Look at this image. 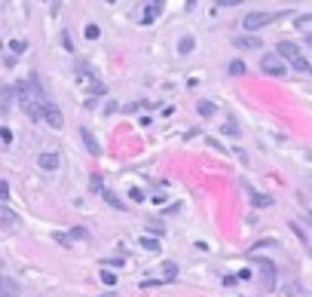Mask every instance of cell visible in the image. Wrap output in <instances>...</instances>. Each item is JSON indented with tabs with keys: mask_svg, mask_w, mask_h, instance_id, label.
Instances as JSON below:
<instances>
[{
	"mask_svg": "<svg viewBox=\"0 0 312 297\" xmlns=\"http://www.w3.org/2000/svg\"><path fill=\"white\" fill-rule=\"evenodd\" d=\"M15 95H18V104L25 107V113H28L31 120H40V117H43L46 95H43V89H40L37 77H31V80H21V83L15 86Z\"/></svg>",
	"mask_w": 312,
	"mask_h": 297,
	"instance_id": "obj_1",
	"label": "cell"
},
{
	"mask_svg": "<svg viewBox=\"0 0 312 297\" xmlns=\"http://www.w3.org/2000/svg\"><path fill=\"white\" fill-rule=\"evenodd\" d=\"M260 71L270 74V77H285L288 74V64L279 55H260Z\"/></svg>",
	"mask_w": 312,
	"mask_h": 297,
	"instance_id": "obj_2",
	"label": "cell"
},
{
	"mask_svg": "<svg viewBox=\"0 0 312 297\" xmlns=\"http://www.w3.org/2000/svg\"><path fill=\"white\" fill-rule=\"evenodd\" d=\"M273 18H276L273 12H248V15H245V21H242V28H245V31H260V28H263V25H270Z\"/></svg>",
	"mask_w": 312,
	"mask_h": 297,
	"instance_id": "obj_3",
	"label": "cell"
},
{
	"mask_svg": "<svg viewBox=\"0 0 312 297\" xmlns=\"http://www.w3.org/2000/svg\"><path fill=\"white\" fill-rule=\"evenodd\" d=\"M43 120H46V126H49V129H61V126H64V117H61L58 104H52V101H46V104H43Z\"/></svg>",
	"mask_w": 312,
	"mask_h": 297,
	"instance_id": "obj_4",
	"label": "cell"
},
{
	"mask_svg": "<svg viewBox=\"0 0 312 297\" xmlns=\"http://www.w3.org/2000/svg\"><path fill=\"white\" fill-rule=\"evenodd\" d=\"M233 46L245 49V52H257V49H263V40L254 37V34H242V37H233Z\"/></svg>",
	"mask_w": 312,
	"mask_h": 297,
	"instance_id": "obj_5",
	"label": "cell"
},
{
	"mask_svg": "<svg viewBox=\"0 0 312 297\" xmlns=\"http://www.w3.org/2000/svg\"><path fill=\"white\" fill-rule=\"evenodd\" d=\"M260 279H263V291H273L276 288V264L273 261H260Z\"/></svg>",
	"mask_w": 312,
	"mask_h": 297,
	"instance_id": "obj_6",
	"label": "cell"
},
{
	"mask_svg": "<svg viewBox=\"0 0 312 297\" xmlns=\"http://www.w3.org/2000/svg\"><path fill=\"white\" fill-rule=\"evenodd\" d=\"M80 138H83V144H86V150H89L92 156H101V144L95 141V135H92V129H86V126H80Z\"/></svg>",
	"mask_w": 312,
	"mask_h": 297,
	"instance_id": "obj_7",
	"label": "cell"
},
{
	"mask_svg": "<svg viewBox=\"0 0 312 297\" xmlns=\"http://www.w3.org/2000/svg\"><path fill=\"white\" fill-rule=\"evenodd\" d=\"M37 163H40V169L55 172V169H58V163H61V156H58L55 150H46V153H40V156H37Z\"/></svg>",
	"mask_w": 312,
	"mask_h": 297,
	"instance_id": "obj_8",
	"label": "cell"
},
{
	"mask_svg": "<svg viewBox=\"0 0 312 297\" xmlns=\"http://www.w3.org/2000/svg\"><path fill=\"white\" fill-rule=\"evenodd\" d=\"M276 52H279V58H291V61H294V58L300 55V46L291 43V40H282V43L276 46Z\"/></svg>",
	"mask_w": 312,
	"mask_h": 297,
	"instance_id": "obj_9",
	"label": "cell"
},
{
	"mask_svg": "<svg viewBox=\"0 0 312 297\" xmlns=\"http://www.w3.org/2000/svg\"><path fill=\"white\" fill-rule=\"evenodd\" d=\"M18 227V215L9 212L6 205H0V230H15Z\"/></svg>",
	"mask_w": 312,
	"mask_h": 297,
	"instance_id": "obj_10",
	"label": "cell"
},
{
	"mask_svg": "<svg viewBox=\"0 0 312 297\" xmlns=\"http://www.w3.org/2000/svg\"><path fill=\"white\" fill-rule=\"evenodd\" d=\"M245 190H248V196H251V202L257 205V209H267V205H273V196H267V193H257L254 187H248L245 184Z\"/></svg>",
	"mask_w": 312,
	"mask_h": 297,
	"instance_id": "obj_11",
	"label": "cell"
},
{
	"mask_svg": "<svg viewBox=\"0 0 312 297\" xmlns=\"http://www.w3.org/2000/svg\"><path fill=\"white\" fill-rule=\"evenodd\" d=\"M193 49H196V40H193V37H181V40H178V52H181V55H190Z\"/></svg>",
	"mask_w": 312,
	"mask_h": 297,
	"instance_id": "obj_12",
	"label": "cell"
},
{
	"mask_svg": "<svg viewBox=\"0 0 312 297\" xmlns=\"http://www.w3.org/2000/svg\"><path fill=\"white\" fill-rule=\"evenodd\" d=\"M0 288H3V294L0 297H18V288H15L12 279H0Z\"/></svg>",
	"mask_w": 312,
	"mask_h": 297,
	"instance_id": "obj_13",
	"label": "cell"
},
{
	"mask_svg": "<svg viewBox=\"0 0 312 297\" xmlns=\"http://www.w3.org/2000/svg\"><path fill=\"white\" fill-rule=\"evenodd\" d=\"M175 276H178V264H172V261L162 264V282H172Z\"/></svg>",
	"mask_w": 312,
	"mask_h": 297,
	"instance_id": "obj_14",
	"label": "cell"
},
{
	"mask_svg": "<svg viewBox=\"0 0 312 297\" xmlns=\"http://www.w3.org/2000/svg\"><path fill=\"white\" fill-rule=\"evenodd\" d=\"M159 12H162V6H147V9H144V15H141V21H144V25H150Z\"/></svg>",
	"mask_w": 312,
	"mask_h": 297,
	"instance_id": "obj_15",
	"label": "cell"
},
{
	"mask_svg": "<svg viewBox=\"0 0 312 297\" xmlns=\"http://www.w3.org/2000/svg\"><path fill=\"white\" fill-rule=\"evenodd\" d=\"M12 92H15V89H9V86H3V89H0V110H6V107H9Z\"/></svg>",
	"mask_w": 312,
	"mask_h": 297,
	"instance_id": "obj_16",
	"label": "cell"
},
{
	"mask_svg": "<svg viewBox=\"0 0 312 297\" xmlns=\"http://www.w3.org/2000/svg\"><path fill=\"white\" fill-rule=\"evenodd\" d=\"M196 110H199V117H214V104L211 101H199Z\"/></svg>",
	"mask_w": 312,
	"mask_h": 297,
	"instance_id": "obj_17",
	"label": "cell"
},
{
	"mask_svg": "<svg viewBox=\"0 0 312 297\" xmlns=\"http://www.w3.org/2000/svg\"><path fill=\"white\" fill-rule=\"evenodd\" d=\"M83 34H86V40H98V37H101V28H98V25H86Z\"/></svg>",
	"mask_w": 312,
	"mask_h": 297,
	"instance_id": "obj_18",
	"label": "cell"
},
{
	"mask_svg": "<svg viewBox=\"0 0 312 297\" xmlns=\"http://www.w3.org/2000/svg\"><path fill=\"white\" fill-rule=\"evenodd\" d=\"M89 187H92V193H104V184H101V175H92V178H89Z\"/></svg>",
	"mask_w": 312,
	"mask_h": 297,
	"instance_id": "obj_19",
	"label": "cell"
},
{
	"mask_svg": "<svg viewBox=\"0 0 312 297\" xmlns=\"http://www.w3.org/2000/svg\"><path fill=\"white\" fill-rule=\"evenodd\" d=\"M141 248H147V252H159V242L150 239V236H141Z\"/></svg>",
	"mask_w": 312,
	"mask_h": 297,
	"instance_id": "obj_20",
	"label": "cell"
},
{
	"mask_svg": "<svg viewBox=\"0 0 312 297\" xmlns=\"http://www.w3.org/2000/svg\"><path fill=\"white\" fill-rule=\"evenodd\" d=\"M101 282L113 288V285H116V273H113V270H101Z\"/></svg>",
	"mask_w": 312,
	"mask_h": 297,
	"instance_id": "obj_21",
	"label": "cell"
},
{
	"mask_svg": "<svg viewBox=\"0 0 312 297\" xmlns=\"http://www.w3.org/2000/svg\"><path fill=\"white\" fill-rule=\"evenodd\" d=\"M291 64H294V71H303V74H306V71H312V67H309V61H306L303 55H297V58H294Z\"/></svg>",
	"mask_w": 312,
	"mask_h": 297,
	"instance_id": "obj_22",
	"label": "cell"
},
{
	"mask_svg": "<svg viewBox=\"0 0 312 297\" xmlns=\"http://www.w3.org/2000/svg\"><path fill=\"white\" fill-rule=\"evenodd\" d=\"M104 199H107V205H113V209H126V205L116 199V193H110V190H104Z\"/></svg>",
	"mask_w": 312,
	"mask_h": 297,
	"instance_id": "obj_23",
	"label": "cell"
},
{
	"mask_svg": "<svg viewBox=\"0 0 312 297\" xmlns=\"http://www.w3.org/2000/svg\"><path fill=\"white\" fill-rule=\"evenodd\" d=\"M230 74H233V77H242V74H245V61H233V64H230Z\"/></svg>",
	"mask_w": 312,
	"mask_h": 297,
	"instance_id": "obj_24",
	"label": "cell"
},
{
	"mask_svg": "<svg viewBox=\"0 0 312 297\" xmlns=\"http://www.w3.org/2000/svg\"><path fill=\"white\" fill-rule=\"evenodd\" d=\"M9 49L18 55V52H25V49H28V43H25V40H12V43H9Z\"/></svg>",
	"mask_w": 312,
	"mask_h": 297,
	"instance_id": "obj_25",
	"label": "cell"
},
{
	"mask_svg": "<svg viewBox=\"0 0 312 297\" xmlns=\"http://www.w3.org/2000/svg\"><path fill=\"white\" fill-rule=\"evenodd\" d=\"M224 135H239V126H236L233 120H227V123H224Z\"/></svg>",
	"mask_w": 312,
	"mask_h": 297,
	"instance_id": "obj_26",
	"label": "cell"
},
{
	"mask_svg": "<svg viewBox=\"0 0 312 297\" xmlns=\"http://www.w3.org/2000/svg\"><path fill=\"white\" fill-rule=\"evenodd\" d=\"M214 6H224V9H230V6H242V0H214Z\"/></svg>",
	"mask_w": 312,
	"mask_h": 297,
	"instance_id": "obj_27",
	"label": "cell"
},
{
	"mask_svg": "<svg viewBox=\"0 0 312 297\" xmlns=\"http://www.w3.org/2000/svg\"><path fill=\"white\" fill-rule=\"evenodd\" d=\"M129 196H132L135 202H144V193H141V187H132V190H129Z\"/></svg>",
	"mask_w": 312,
	"mask_h": 297,
	"instance_id": "obj_28",
	"label": "cell"
},
{
	"mask_svg": "<svg viewBox=\"0 0 312 297\" xmlns=\"http://www.w3.org/2000/svg\"><path fill=\"white\" fill-rule=\"evenodd\" d=\"M70 236H74V239H86V236H89V233H86V230H83V227H74V230H70Z\"/></svg>",
	"mask_w": 312,
	"mask_h": 297,
	"instance_id": "obj_29",
	"label": "cell"
},
{
	"mask_svg": "<svg viewBox=\"0 0 312 297\" xmlns=\"http://www.w3.org/2000/svg\"><path fill=\"white\" fill-rule=\"evenodd\" d=\"M0 141H3V144H9V141H12V132H9V129H6V126H3V129H0Z\"/></svg>",
	"mask_w": 312,
	"mask_h": 297,
	"instance_id": "obj_30",
	"label": "cell"
},
{
	"mask_svg": "<svg viewBox=\"0 0 312 297\" xmlns=\"http://www.w3.org/2000/svg\"><path fill=\"white\" fill-rule=\"evenodd\" d=\"M0 199H3V202L9 199V184H6V181H0Z\"/></svg>",
	"mask_w": 312,
	"mask_h": 297,
	"instance_id": "obj_31",
	"label": "cell"
},
{
	"mask_svg": "<svg viewBox=\"0 0 312 297\" xmlns=\"http://www.w3.org/2000/svg\"><path fill=\"white\" fill-rule=\"evenodd\" d=\"M294 21H297V28H303V25H309V21H312V15H297Z\"/></svg>",
	"mask_w": 312,
	"mask_h": 297,
	"instance_id": "obj_32",
	"label": "cell"
},
{
	"mask_svg": "<svg viewBox=\"0 0 312 297\" xmlns=\"http://www.w3.org/2000/svg\"><path fill=\"white\" fill-rule=\"evenodd\" d=\"M61 43H64V49H67V52L74 49V40H70V34H64V37H61Z\"/></svg>",
	"mask_w": 312,
	"mask_h": 297,
	"instance_id": "obj_33",
	"label": "cell"
},
{
	"mask_svg": "<svg viewBox=\"0 0 312 297\" xmlns=\"http://www.w3.org/2000/svg\"><path fill=\"white\" fill-rule=\"evenodd\" d=\"M55 242H58V245H70V239H67L64 233H55Z\"/></svg>",
	"mask_w": 312,
	"mask_h": 297,
	"instance_id": "obj_34",
	"label": "cell"
},
{
	"mask_svg": "<svg viewBox=\"0 0 312 297\" xmlns=\"http://www.w3.org/2000/svg\"><path fill=\"white\" fill-rule=\"evenodd\" d=\"M147 6H165V0H147Z\"/></svg>",
	"mask_w": 312,
	"mask_h": 297,
	"instance_id": "obj_35",
	"label": "cell"
},
{
	"mask_svg": "<svg viewBox=\"0 0 312 297\" xmlns=\"http://www.w3.org/2000/svg\"><path fill=\"white\" fill-rule=\"evenodd\" d=\"M306 43H309V46H312V34H306Z\"/></svg>",
	"mask_w": 312,
	"mask_h": 297,
	"instance_id": "obj_36",
	"label": "cell"
},
{
	"mask_svg": "<svg viewBox=\"0 0 312 297\" xmlns=\"http://www.w3.org/2000/svg\"><path fill=\"white\" fill-rule=\"evenodd\" d=\"M101 297H116V294H113V291H107V294H101Z\"/></svg>",
	"mask_w": 312,
	"mask_h": 297,
	"instance_id": "obj_37",
	"label": "cell"
},
{
	"mask_svg": "<svg viewBox=\"0 0 312 297\" xmlns=\"http://www.w3.org/2000/svg\"><path fill=\"white\" fill-rule=\"evenodd\" d=\"M107 3H116V0H107Z\"/></svg>",
	"mask_w": 312,
	"mask_h": 297,
	"instance_id": "obj_38",
	"label": "cell"
}]
</instances>
